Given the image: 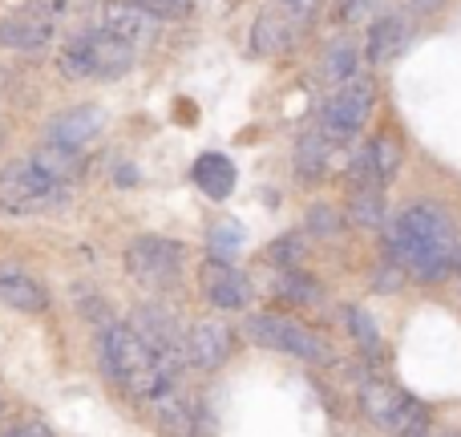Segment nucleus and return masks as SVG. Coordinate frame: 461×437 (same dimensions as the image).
<instances>
[{
	"mask_svg": "<svg viewBox=\"0 0 461 437\" xmlns=\"http://www.w3.org/2000/svg\"><path fill=\"white\" fill-rule=\"evenodd\" d=\"M102 130H105V114L97 110V105H73V110L57 114L45 126V142H57V146H65V150L86 154L89 146L97 142Z\"/></svg>",
	"mask_w": 461,
	"mask_h": 437,
	"instance_id": "9d476101",
	"label": "nucleus"
},
{
	"mask_svg": "<svg viewBox=\"0 0 461 437\" xmlns=\"http://www.w3.org/2000/svg\"><path fill=\"white\" fill-rule=\"evenodd\" d=\"M251 41H255V53L276 57V53H284V49L292 45V24H287L279 13H263L259 21H255V29H251Z\"/></svg>",
	"mask_w": 461,
	"mask_h": 437,
	"instance_id": "6ab92c4d",
	"label": "nucleus"
},
{
	"mask_svg": "<svg viewBox=\"0 0 461 437\" xmlns=\"http://www.w3.org/2000/svg\"><path fill=\"white\" fill-rule=\"evenodd\" d=\"M239 251H243V227L230 219L215 223V227H211V255H215V259H230V255H239Z\"/></svg>",
	"mask_w": 461,
	"mask_h": 437,
	"instance_id": "393cba45",
	"label": "nucleus"
},
{
	"mask_svg": "<svg viewBox=\"0 0 461 437\" xmlns=\"http://www.w3.org/2000/svg\"><path fill=\"white\" fill-rule=\"evenodd\" d=\"M130 328H134V332L150 344L154 357L162 360V369L175 377L178 365H183V357H186V341H183V332H178V320L170 316L167 308H154V304H150V308L138 312Z\"/></svg>",
	"mask_w": 461,
	"mask_h": 437,
	"instance_id": "1a4fd4ad",
	"label": "nucleus"
},
{
	"mask_svg": "<svg viewBox=\"0 0 461 437\" xmlns=\"http://www.w3.org/2000/svg\"><path fill=\"white\" fill-rule=\"evenodd\" d=\"M203 287H207V300L223 312H239L251 300L247 276L239 268H230V259H211L207 271H203Z\"/></svg>",
	"mask_w": 461,
	"mask_h": 437,
	"instance_id": "9b49d317",
	"label": "nucleus"
},
{
	"mask_svg": "<svg viewBox=\"0 0 461 437\" xmlns=\"http://www.w3.org/2000/svg\"><path fill=\"white\" fill-rule=\"evenodd\" d=\"M102 365L130 397H142V401L162 397V393L170 389V381H175V377L162 369V360L154 357V349L130 324H105Z\"/></svg>",
	"mask_w": 461,
	"mask_h": 437,
	"instance_id": "f03ea898",
	"label": "nucleus"
},
{
	"mask_svg": "<svg viewBox=\"0 0 461 437\" xmlns=\"http://www.w3.org/2000/svg\"><path fill=\"white\" fill-rule=\"evenodd\" d=\"M8 437H49V430H45V425H24V430H16Z\"/></svg>",
	"mask_w": 461,
	"mask_h": 437,
	"instance_id": "72a5a7b5",
	"label": "nucleus"
},
{
	"mask_svg": "<svg viewBox=\"0 0 461 437\" xmlns=\"http://www.w3.org/2000/svg\"><path fill=\"white\" fill-rule=\"evenodd\" d=\"M138 5H142V8H150V5H154V0H138Z\"/></svg>",
	"mask_w": 461,
	"mask_h": 437,
	"instance_id": "f704fd0d",
	"label": "nucleus"
},
{
	"mask_svg": "<svg viewBox=\"0 0 461 437\" xmlns=\"http://www.w3.org/2000/svg\"><path fill=\"white\" fill-rule=\"evenodd\" d=\"M247 332H251V341L263 344V349L287 352V357H300V360H328L324 344H320L303 324H295V320H287V316L259 312V316L247 320Z\"/></svg>",
	"mask_w": 461,
	"mask_h": 437,
	"instance_id": "6e6552de",
	"label": "nucleus"
},
{
	"mask_svg": "<svg viewBox=\"0 0 461 437\" xmlns=\"http://www.w3.org/2000/svg\"><path fill=\"white\" fill-rule=\"evenodd\" d=\"M227 357H230V332L219 320H199V324L186 332V360H191L194 369L211 373V369H219Z\"/></svg>",
	"mask_w": 461,
	"mask_h": 437,
	"instance_id": "f8f14e48",
	"label": "nucleus"
},
{
	"mask_svg": "<svg viewBox=\"0 0 461 437\" xmlns=\"http://www.w3.org/2000/svg\"><path fill=\"white\" fill-rule=\"evenodd\" d=\"M405 37H409V29L401 16H393V13L381 16V21L368 29V57H373L376 65L389 61V57H397L401 49H405Z\"/></svg>",
	"mask_w": 461,
	"mask_h": 437,
	"instance_id": "f3484780",
	"label": "nucleus"
},
{
	"mask_svg": "<svg viewBox=\"0 0 461 437\" xmlns=\"http://www.w3.org/2000/svg\"><path fill=\"white\" fill-rule=\"evenodd\" d=\"M295 170H300L303 183H316L328 170V142L324 134H303L300 146H295Z\"/></svg>",
	"mask_w": 461,
	"mask_h": 437,
	"instance_id": "aec40b11",
	"label": "nucleus"
},
{
	"mask_svg": "<svg viewBox=\"0 0 461 437\" xmlns=\"http://www.w3.org/2000/svg\"><path fill=\"white\" fill-rule=\"evenodd\" d=\"M376 105V86L368 77H348L320 110V126H324V138L332 142H348L365 130V122L373 118Z\"/></svg>",
	"mask_w": 461,
	"mask_h": 437,
	"instance_id": "39448f33",
	"label": "nucleus"
},
{
	"mask_svg": "<svg viewBox=\"0 0 461 437\" xmlns=\"http://www.w3.org/2000/svg\"><path fill=\"white\" fill-rule=\"evenodd\" d=\"M279 296H284V300H300V304H316L320 300V284H312L308 276H300L295 268H287L284 279H279Z\"/></svg>",
	"mask_w": 461,
	"mask_h": 437,
	"instance_id": "a878e982",
	"label": "nucleus"
},
{
	"mask_svg": "<svg viewBox=\"0 0 461 437\" xmlns=\"http://www.w3.org/2000/svg\"><path fill=\"white\" fill-rule=\"evenodd\" d=\"M279 5H284L292 16H312V13H316L320 0H279Z\"/></svg>",
	"mask_w": 461,
	"mask_h": 437,
	"instance_id": "7c9ffc66",
	"label": "nucleus"
},
{
	"mask_svg": "<svg viewBox=\"0 0 461 437\" xmlns=\"http://www.w3.org/2000/svg\"><path fill=\"white\" fill-rule=\"evenodd\" d=\"M365 5H368V0H344V21H357V16H365Z\"/></svg>",
	"mask_w": 461,
	"mask_h": 437,
	"instance_id": "473e14b6",
	"label": "nucleus"
},
{
	"mask_svg": "<svg viewBox=\"0 0 461 437\" xmlns=\"http://www.w3.org/2000/svg\"><path fill=\"white\" fill-rule=\"evenodd\" d=\"M150 13L154 16H170V21H183V16L191 13V0H154Z\"/></svg>",
	"mask_w": 461,
	"mask_h": 437,
	"instance_id": "c756f323",
	"label": "nucleus"
},
{
	"mask_svg": "<svg viewBox=\"0 0 461 437\" xmlns=\"http://www.w3.org/2000/svg\"><path fill=\"white\" fill-rule=\"evenodd\" d=\"M357 65H360V57H357V49L348 45V41H336V45H328V53H324V77L328 81H348V77H357Z\"/></svg>",
	"mask_w": 461,
	"mask_h": 437,
	"instance_id": "5701e85b",
	"label": "nucleus"
},
{
	"mask_svg": "<svg viewBox=\"0 0 461 437\" xmlns=\"http://www.w3.org/2000/svg\"><path fill=\"white\" fill-rule=\"evenodd\" d=\"M344 320H348L352 336H357V341H360V349L376 352V344H381V336H376V324H373V316H368L365 308H348V312H344Z\"/></svg>",
	"mask_w": 461,
	"mask_h": 437,
	"instance_id": "bb28decb",
	"label": "nucleus"
},
{
	"mask_svg": "<svg viewBox=\"0 0 461 437\" xmlns=\"http://www.w3.org/2000/svg\"><path fill=\"white\" fill-rule=\"evenodd\" d=\"M352 195V219L360 227H381L384 223V203H381V187H360V191H348Z\"/></svg>",
	"mask_w": 461,
	"mask_h": 437,
	"instance_id": "b1692460",
	"label": "nucleus"
},
{
	"mask_svg": "<svg viewBox=\"0 0 461 437\" xmlns=\"http://www.w3.org/2000/svg\"><path fill=\"white\" fill-rule=\"evenodd\" d=\"M409 8H413L417 16H433V13L446 8V0H409Z\"/></svg>",
	"mask_w": 461,
	"mask_h": 437,
	"instance_id": "2f4dec72",
	"label": "nucleus"
},
{
	"mask_svg": "<svg viewBox=\"0 0 461 437\" xmlns=\"http://www.w3.org/2000/svg\"><path fill=\"white\" fill-rule=\"evenodd\" d=\"M154 401H158V430H162V437H194L191 409H186L178 397H170V389L162 393V397H154Z\"/></svg>",
	"mask_w": 461,
	"mask_h": 437,
	"instance_id": "412c9836",
	"label": "nucleus"
},
{
	"mask_svg": "<svg viewBox=\"0 0 461 437\" xmlns=\"http://www.w3.org/2000/svg\"><path fill=\"white\" fill-rule=\"evenodd\" d=\"M0 142H5V122H0Z\"/></svg>",
	"mask_w": 461,
	"mask_h": 437,
	"instance_id": "c9c22d12",
	"label": "nucleus"
},
{
	"mask_svg": "<svg viewBox=\"0 0 461 437\" xmlns=\"http://www.w3.org/2000/svg\"><path fill=\"white\" fill-rule=\"evenodd\" d=\"M57 199H65V187L57 183V178H49L32 159L8 162V167L0 170V207L5 211L29 215V211H41Z\"/></svg>",
	"mask_w": 461,
	"mask_h": 437,
	"instance_id": "423d86ee",
	"label": "nucleus"
},
{
	"mask_svg": "<svg viewBox=\"0 0 461 437\" xmlns=\"http://www.w3.org/2000/svg\"><path fill=\"white\" fill-rule=\"evenodd\" d=\"M457 276H461V251H457Z\"/></svg>",
	"mask_w": 461,
	"mask_h": 437,
	"instance_id": "e433bc0d",
	"label": "nucleus"
},
{
	"mask_svg": "<svg viewBox=\"0 0 461 437\" xmlns=\"http://www.w3.org/2000/svg\"><path fill=\"white\" fill-rule=\"evenodd\" d=\"M457 223L438 203H413L389 227V255L405 268V276L421 284H441L457 271Z\"/></svg>",
	"mask_w": 461,
	"mask_h": 437,
	"instance_id": "f257e3e1",
	"label": "nucleus"
},
{
	"mask_svg": "<svg viewBox=\"0 0 461 437\" xmlns=\"http://www.w3.org/2000/svg\"><path fill=\"white\" fill-rule=\"evenodd\" d=\"M0 304H8L16 312H41L49 304V296L37 279L21 276V271H0Z\"/></svg>",
	"mask_w": 461,
	"mask_h": 437,
	"instance_id": "2eb2a0df",
	"label": "nucleus"
},
{
	"mask_svg": "<svg viewBox=\"0 0 461 437\" xmlns=\"http://www.w3.org/2000/svg\"><path fill=\"white\" fill-rule=\"evenodd\" d=\"M365 150H368V159H373V170H376V178H381V187H389L401 170V142L393 134H376Z\"/></svg>",
	"mask_w": 461,
	"mask_h": 437,
	"instance_id": "4be33fe9",
	"label": "nucleus"
},
{
	"mask_svg": "<svg viewBox=\"0 0 461 437\" xmlns=\"http://www.w3.org/2000/svg\"><path fill=\"white\" fill-rule=\"evenodd\" d=\"M32 162H37L41 170H45L49 178H57L61 187H69L73 178L81 175V167H86V154H77V150H65V146H57V142H41L37 150L29 154Z\"/></svg>",
	"mask_w": 461,
	"mask_h": 437,
	"instance_id": "4468645a",
	"label": "nucleus"
},
{
	"mask_svg": "<svg viewBox=\"0 0 461 437\" xmlns=\"http://www.w3.org/2000/svg\"><path fill=\"white\" fill-rule=\"evenodd\" d=\"M49 41V24L37 16H5L0 21V45L8 49H41Z\"/></svg>",
	"mask_w": 461,
	"mask_h": 437,
	"instance_id": "a211bd4d",
	"label": "nucleus"
},
{
	"mask_svg": "<svg viewBox=\"0 0 461 437\" xmlns=\"http://www.w3.org/2000/svg\"><path fill=\"white\" fill-rule=\"evenodd\" d=\"M154 21H158V16H154L150 8H142L138 0H113V5L102 8V24H97V29H105V32H113V37L130 41V45H138V41H150Z\"/></svg>",
	"mask_w": 461,
	"mask_h": 437,
	"instance_id": "ddd939ff",
	"label": "nucleus"
},
{
	"mask_svg": "<svg viewBox=\"0 0 461 437\" xmlns=\"http://www.w3.org/2000/svg\"><path fill=\"white\" fill-rule=\"evenodd\" d=\"M271 259H276L284 271H287V268H295V263L303 259V243H300L295 235H284L279 243H271Z\"/></svg>",
	"mask_w": 461,
	"mask_h": 437,
	"instance_id": "cd10ccee",
	"label": "nucleus"
},
{
	"mask_svg": "<svg viewBox=\"0 0 461 437\" xmlns=\"http://www.w3.org/2000/svg\"><path fill=\"white\" fill-rule=\"evenodd\" d=\"M130 65H134V45L105 29L81 32V37H73L69 45L57 53V69L69 81H86V77L113 81V77H122Z\"/></svg>",
	"mask_w": 461,
	"mask_h": 437,
	"instance_id": "7ed1b4c3",
	"label": "nucleus"
},
{
	"mask_svg": "<svg viewBox=\"0 0 461 437\" xmlns=\"http://www.w3.org/2000/svg\"><path fill=\"white\" fill-rule=\"evenodd\" d=\"M126 268L134 279L150 287H170L183 276V247L175 239H158V235H142L126 247Z\"/></svg>",
	"mask_w": 461,
	"mask_h": 437,
	"instance_id": "0eeeda50",
	"label": "nucleus"
},
{
	"mask_svg": "<svg viewBox=\"0 0 461 437\" xmlns=\"http://www.w3.org/2000/svg\"><path fill=\"white\" fill-rule=\"evenodd\" d=\"M336 227H340V219H336L332 207H324V203H316L308 215V235H336Z\"/></svg>",
	"mask_w": 461,
	"mask_h": 437,
	"instance_id": "c85d7f7f",
	"label": "nucleus"
},
{
	"mask_svg": "<svg viewBox=\"0 0 461 437\" xmlns=\"http://www.w3.org/2000/svg\"><path fill=\"white\" fill-rule=\"evenodd\" d=\"M360 405L393 437H425V430H429V409L417 405L409 393L393 389L389 381H368L360 389Z\"/></svg>",
	"mask_w": 461,
	"mask_h": 437,
	"instance_id": "20e7f679",
	"label": "nucleus"
},
{
	"mask_svg": "<svg viewBox=\"0 0 461 437\" xmlns=\"http://www.w3.org/2000/svg\"><path fill=\"white\" fill-rule=\"evenodd\" d=\"M194 183L199 191H207L211 199H227L235 191V162L223 159V154H203L194 162Z\"/></svg>",
	"mask_w": 461,
	"mask_h": 437,
	"instance_id": "dca6fc26",
	"label": "nucleus"
}]
</instances>
